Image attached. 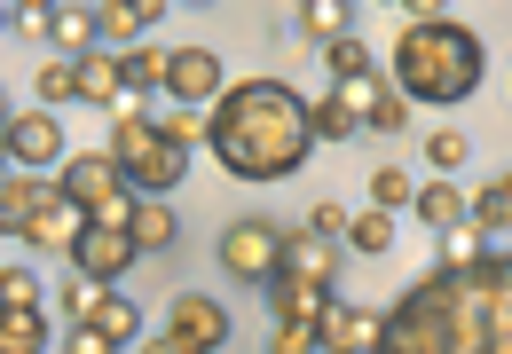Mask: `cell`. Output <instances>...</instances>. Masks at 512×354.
I'll list each match as a JSON object with an SVG mask.
<instances>
[{"label":"cell","instance_id":"1","mask_svg":"<svg viewBox=\"0 0 512 354\" xmlns=\"http://www.w3.org/2000/svg\"><path fill=\"white\" fill-rule=\"evenodd\" d=\"M379 354H512V252L426 268L386 307Z\"/></svg>","mask_w":512,"mask_h":354},{"label":"cell","instance_id":"2","mask_svg":"<svg viewBox=\"0 0 512 354\" xmlns=\"http://www.w3.org/2000/svg\"><path fill=\"white\" fill-rule=\"evenodd\" d=\"M205 150L229 166L237 181H292L316 150V126L300 87L284 79H237L221 87V103L205 111Z\"/></svg>","mask_w":512,"mask_h":354},{"label":"cell","instance_id":"3","mask_svg":"<svg viewBox=\"0 0 512 354\" xmlns=\"http://www.w3.org/2000/svg\"><path fill=\"white\" fill-rule=\"evenodd\" d=\"M481 32H465L457 16H434V24H410L402 40H394V95L402 103H465V95H481Z\"/></svg>","mask_w":512,"mask_h":354},{"label":"cell","instance_id":"4","mask_svg":"<svg viewBox=\"0 0 512 354\" xmlns=\"http://www.w3.org/2000/svg\"><path fill=\"white\" fill-rule=\"evenodd\" d=\"M103 150H111V166L127 174L134 197H174V181L190 174V150H174V142H166V126H158V118H142V103L111 118V142H103Z\"/></svg>","mask_w":512,"mask_h":354},{"label":"cell","instance_id":"5","mask_svg":"<svg viewBox=\"0 0 512 354\" xmlns=\"http://www.w3.org/2000/svg\"><path fill=\"white\" fill-rule=\"evenodd\" d=\"M56 189H64V197L79 205V213H87V221H95V229H127L134 205H142V197L127 189V174L111 166V150H71V158H64V181H56Z\"/></svg>","mask_w":512,"mask_h":354},{"label":"cell","instance_id":"6","mask_svg":"<svg viewBox=\"0 0 512 354\" xmlns=\"http://www.w3.org/2000/svg\"><path fill=\"white\" fill-rule=\"evenodd\" d=\"M221 268L237 284H268L284 268V221H229L221 229Z\"/></svg>","mask_w":512,"mask_h":354},{"label":"cell","instance_id":"7","mask_svg":"<svg viewBox=\"0 0 512 354\" xmlns=\"http://www.w3.org/2000/svg\"><path fill=\"white\" fill-rule=\"evenodd\" d=\"M166 339L182 354H221L229 347V307L205 292H174V307H166Z\"/></svg>","mask_w":512,"mask_h":354},{"label":"cell","instance_id":"8","mask_svg":"<svg viewBox=\"0 0 512 354\" xmlns=\"http://www.w3.org/2000/svg\"><path fill=\"white\" fill-rule=\"evenodd\" d=\"M134 260H142V252H134L127 229H95V221H87V229H79V244H71V268H79L87 284H103V292L127 276Z\"/></svg>","mask_w":512,"mask_h":354},{"label":"cell","instance_id":"9","mask_svg":"<svg viewBox=\"0 0 512 354\" xmlns=\"http://www.w3.org/2000/svg\"><path fill=\"white\" fill-rule=\"evenodd\" d=\"M8 166L16 174L64 166V126H56V111H16L8 118Z\"/></svg>","mask_w":512,"mask_h":354},{"label":"cell","instance_id":"10","mask_svg":"<svg viewBox=\"0 0 512 354\" xmlns=\"http://www.w3.org/2000/svg\"><path fill=\"white\" fill-rule=\"evenodd\" d=\"M8 32H40V40H64L71 63L95 56V8H8Z\"/></svg>","mask_w":512,"mask_h":354},{"label":"cell","instance_id":"11","mask_svg":"<svg viewBox=\"0 0 512 354\" xmlns=\"http://www.w3.org/2000/svg\"><path fill=\"white\" fill-rule=\"evenodd\" d=\"M166 95H174L182 111L221 103V56H213V48H174V56H166Z\"/></svg>","mask_w":512,"mask_h":354},{"label":"cell","instance_id":"12","mask_svg":"<svg viewBox=\"0 0 512 354\" xmlns=\"http://www.w3.org/2000/svg\"><path fill=\"white\" fill-rule=\"evenodd\" d=\"M260 292H268V307H276V323H284V315H300V323H331V315L347 307L331 284H300V276H268Z\"/></svg>","mask_w":512,"mask_h":354},{"label":"cell","instance_id":"13","mask_svg":"<svg viewBox=\"0 0 512 354\" xmlns=\"http://www.w3.org/2000/svg\"><path fill=\"white\" fill-rule=\"evenodd\" d=\"M276 276H300V284H331V276H339V236L284 229V268H276Z\"/></svg>","mask_w":512,"mask_h":354},{"label":"cell","instance_id":"14","mask_svg":"<svg viewBox=\"0 0 512 354\" xmlns=\"http://www.w3.org/2000/svg\"><path fill=\"white\" fill-rule=\"evenodd\" d=\"M79 229H87V213L71 205L64 189H48V205L32 213V236H24V244H32V252H71V244H79Z\"/></svg>","mask_w":512,"mask_h":354},{"label":"cell","instance_id":"15","mask_svg":"<svg viewBox=\"0 0 512 354\" xmlns=\"http://www.w3.org/2000/svg\"><path fill=\"white\" fill-rule=\"evenodd\" d=\"M379 339H386V315H371V307H339L323 323V354H379Z\"/></svg>","mask_w":512,"mask_h":354},{"label":"cell","instance_id":"16","mask_svg":"<svg viewBox=\"0 0 512 354\" xmlns=\"http://www.w3.org/2000/svg\"><path fill=\"white\" fill-rule=\"evenodd\" d=\"M71 79H79V103H95V111H119V103H127L119 56H79V63H71Z\"/></svg>","mask_w":512,"mask_h":354},{"label":"cell","instance_id":"17","mask_svg":"<svg viewBox=\"0 0 512 354\" xmlns=\"http://www.w3.org/2000/svg\"><path fill=\"white\" fill-rule=\"evenodd\" d=\"M48 205V181L40 174H8L0 189V236H32V213Z\"/></svg>","mask_w":512,"mask_h":354},{"label":"cell","instance_id":"18","mask_svg":"<svg viewBox=\"0 0 512 354\" xmlns=\"http://www.w3.org/2000/svg\"><path fill=\"white\" fill-rule=\"evenodd\" d=\"M127 236H134V252H174L182 213H174L166 197H142V205H134V221H127Z\"/></svg>","mask_w":512,"mask_h":354},{"label":"cell","instance_id":"19","mask_svg":"<svg viewBox=\"0 0 512 354\" xmlns=\"http://www.w3.org/2000/svg\"><path fill=\"white\" fill-rule=\"evenodd\" d=\"M158 16H166L158 0H134V8H127V0H111V8H95V40L111 32V40H127V48H142V32H150Z\"/></svg>","mask_w":512,"mask_h":354},{"label":"cell","instance_id":"20","mask_svg":"<svg viewBox=\"0 0 512 354\" xmlns=\"http://www.w3.org/2000/svg\"><path fill=\"white\" fill-rule=\"evenodd\" d=\"M410 213H418V221H426V229H465V213H473V197H457V189H449V181H426V189H418V197H410Z\"/></svg>","mask_w":512,"mask_h":354},{"label":"cell","instance_id":"21","mask_svg":"<svg viewBox=\"0 0 512 354\" xmlns=\"http://www.w3.org/2000/svg\"><path fill=\"white\" fill-rule=\"evenodd\" d=\"M0 354H48V315L40 307H0Z\"/></svg>","mask_w":512,"mask_h":354},{"label":"cell","instance_id":"22","mask_svg":"<svg viewBox=\"0 0 512 354\" xmlns=\"http://www.w3.org/2000/svg\"><path fill=\"white\" fill-rule=\"evenodd\" d=\"M87 323H95V331H103V339H111L119 354L142 347V315H134V299H127V292H103V307H95Z\"/></svg>","mask_w":512,"mask_h":354},{"label":"cell","instance_id":"23","mask_svg":"<svg viewBox=\"0 0 512 354\" xmlns=\"http://www.w3.org/2000/svg\"><path fill=\"white\" fill-rule=\"evenodd\" d=\"M331 103H339V111H347L355 126H363V118H371V111L386 103V79H379V71H355V79H331Z\"/></svg>","mask_w":512,"mask_h":354},{"label":"cell","instance_id":"24","mask_svg":"<svg viewBox=\"0 0 512 354\" xmlns=\"http://www.w3.org/2000/svg\"><path fill=\"white\" fill-rule=\"evenodd\" d=\"M119 79H127V95H166V48H127Z\"/></svg>","mask_w":512,"mask_h":354},{"label":"cell","instance_id":"25","mask_svg":"<svg viewBox=\"0 0 512 354\" xmlns=\"http://www.w3.org/2000/svg\"><path fill=\"white\" fill-rule=\"evenodd\" d=\"M292 24H300V32H316L323 48H331V40H347L355 8H347V0H300V16H292Z\"/></svg>","mask_w":512,"mask_h":354},{"label":"cell","instance_id":"26","mask_svg":"<svg viewBox=\"0 0 512 354\" xmlns=\"http://www.w3.org/2000/svg\"><path fill=\"white\" fill-rule=\"evenodd\" d=\"M465 229H481V236L512 229V174H505V181H489V189L473 197V213H465Z\"/></svg>","mask_w":512,"mask_h":354},{"label":"cell","instance_id":"27","mask_svg":"<svg viewBox=\"0 0 512 354\" xmlns=\"http://www.w3.org/2000/svg\"><path fill=\"white\" fill-rule=\"evenodd\" d=\"M347 252H363V260L394 252V221L386 213H347Z\"/></svg>","mask_w":512,"mask_h":354},{"label":"cell","instance_id":"28","mask_svg":"<svg viewBox=\"0 0 512 354\" xmlns=\"http://www.w3.org/2000/svg\"><path fill=\"white\" fill-rule=\"evenodd\" d=\"M410 197H418V181L402 174V166H379V174H371V213H402Z\"/></svg>","mask_w":512,"mask_h":354},{"label":"cell","instance_id":"29","mask_svg":"<svg viewBox=\"0 0 512 354\" xmlns=\"http://www.w3.org/2000/svg\"><path fill=\"white\" fill-rule=\"evenodd\" d=\"M316 347H323V323H300V315H284L268 331V354H316Z\"/></svg>","mask_w":512,"mask_h":354},{"label":"cell","instance_id":"30","mask_svg":"<svg viewBox=\"0 0 512 354\" xmlns=\"http://www.w3.org/2000/svg\"><path fill=\"white\" fill-rule=\"evenodd\" d=\"M32 95H40V111H56V103H79V79H71V63H48V71L32 79Z\"/></svg>","mask_w":512,"mask_h":354},{"label":"cell","instance_id":"31","mask_svg":"<svg viewBox=\"0 0 512 354\" xmlns=\"http://www.w3.org/2000/svg\"><path fill=\"white\" fill-rule=\"evenodd\" d=\"M473 260H489L481 229H449V236H442V260H434V268H473Z\"/></svg>","mask_w":512,"mask_h":354},{"label":"cell","instance_id":"32","mask_svg":"<svg viewBox=\"0 0 512 354\" xmlns=\"http://www.w3.org/2000/svg\"><path fill=\"white\" fill-rule=\"evenodd\" d=\"M308 126H316V142H347V134H363V126H355V118L339 111L331 95H323V103H308Z\"/></svg>","mask_w":512,"mask_h":354},{"label":"cell","instance_id":"33","mask_svg":"<svg viewBox=\"0 0 512 354\" xmlns=\"http://www.w3.org/2000/svg\"><path fill=\"white\" fill-rule=\"evenodd\" d=\"M323 63H331V79H355V71H371V48L347 32V40H331V48H323Z\"/></svg>","mask_w":512,"mask_h":354},{"label":"cell","instance_id":"34","mask_svg":"<svg viewBox=\"0 0 512 354\" xmlns=\"http://www.w3.org/2000/svg\"><path fill=\"white\" fill-rule=\"evenodd\" d=\"M0 307H40V276L32 268H0Z\"/></svg>","mask_w":512,"mask_h":354},{"label":"cell","instance_id":"35","mask_svg":"<svg viewBox=\"0 0 512 354\" xmlns=\"http://www.w3.org/2000/svg\"><path fill=\"white\" fill-rule=\"evenodd\" d=\"M426 158H434V174H457V166H465V158H473V150H465V134H434V142H426Z\"/></svg>","mask_w":512,"mask_h":354},{"label":"cell","instance_id":"36","mask_svg":"<svg viewBox=\"0 0 512 354\" xmlns=\"http://www.w3.org/2000/svg\"><path fill=\"white\" fill-rule=\"evenodd\" d=\"M95 307H103V284H87V276H79V284H64V323H87Z\"/></svg>","mask_w":512,"mask_h":354},{"label":"cell","instance_id":"37","mask_svg":"<svg viewBox=\"0 0 512 354\" xmlns=\"http://www.w3.org/2000/svg\"><path fill=\"white\" fill-rule=\"evenodd\" d=\"M363 126H371V134H386V142H394V134H402V126H410V103H402V95H386L379 111L363 118Z\"/></svg>","mask_w":512,"mask_h":354},{"label":"cell","instance_id":"38","mask_svg":"<svg viewBox=\"0 0 512 354\" xmlns=\"http://www.w3.org/2000/svg\"><path fill=\"white\" fill-rule=\"evenodd\" d=\"M166 142H174V150H197V142H205V118H197V111H174V118H166Z\"/></svg>","mask_w":512,"mask_h":354},{"label":"cell","instance_id":"39","mask_svg":"<svg viewBox=\"0 0 512 354\" xmlns=\"http://www.w3.org/2000/svg\"><path fill=\"white\" fill-rule=\"evenodd\" d=\"M308 229H316V236H347V205H331V197H323L316 213H308Z\"/></svg>","mask_w":512,"mask_h":354},{"label":"cell","instance_id":"40","mask_svg":"<svg viewBox=\"0 0 512 354\" xmlns=\"http://www.w3.org/2000/svg\"><path fill=\"white\" fill-rule=\"evenodd\" d=\"M64 354H119V347H111L95 323H71V347H64Z\"/></svg>","mask_w":512,"mask_h":354},{"label":"cell","instance_id":"41","mask_svg":"<svg viewBox=\"0 0 512 354\" xmlns=\"http://www.w3.org/2000/svg\"><path fill=\"white\" fill-rule=\"evenodd\" d=\"M134 354H182V347H174V339H150V347H134Z\"/></svg>","mask_w":512,"mask_h":354},{"label":"cell","instance_id":"42","mask_svg":"<svg viewBox=\"0 0 512 354\" xmlns=\"http://www.w3.org/2000/svg\"><path fill=\"white\" fill-rule=\"evenodd\" d=\"M0 189H8V142H0Z\"/></svg>","mask_w":512,"mask_h":354},{"label":"cell","instance_id":"43","mask_svg":"<svg viewBox=\"0 0 512 354\" xmlns=\"http://www.w3.org/2000/svg\"><path fill=\"white\" fill-rule=\"evenodd\" d=\"M0 142H8V103H0Z\"/></svg>","mask_w":512,"mask_h":354},{"label":"cell","instance_id":"44","mask_svg":"<svg viewBox=\"0 0 512 354\" xmlns=\"http://www.w3.org/2000/svg\"><path fill=\"white\" fill-rule=\"evenodd\" d=\"M0 32H8V8H0Z\"/></svg>","mask_w":512,"mask_h":354}]
</instances>
